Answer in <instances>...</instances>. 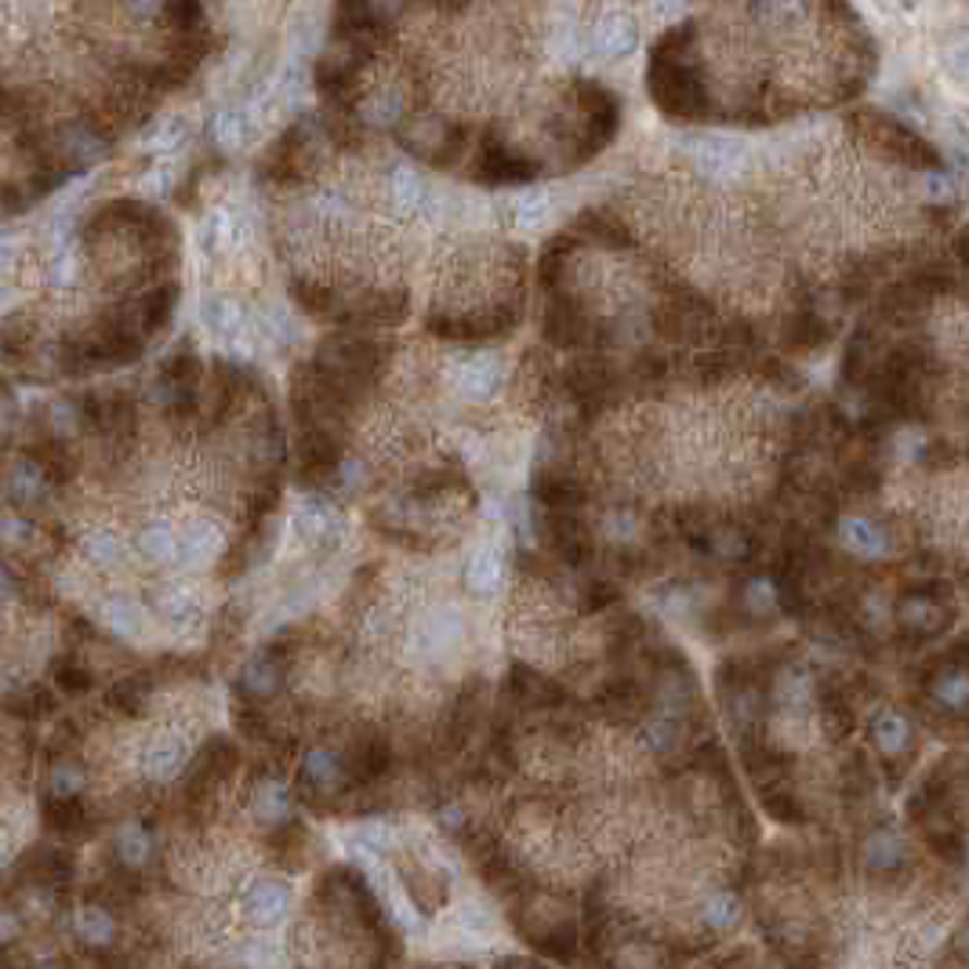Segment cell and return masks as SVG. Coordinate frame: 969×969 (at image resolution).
Wrapping results in <instances>:
<instances>
[{"mask_svg": "<svg viewBox=\"0 0 969 969\" xmlns=\"http://www.w3.org/2000/svg\"><path fill=\"white\" fill-rule=\"evenodd\" d=\"M694 23H683L668 34L657 37L651 51V66H646V88L657 110L668 113L672 121H701L712 113L708 88L701 80V66L694 59Z\"/></svg>", "mask_w": 969, "mask_h": 969, "instance_id": "obj_1", "label": "cell"}, {"mask_svg": "<svg viewBox=\"0 0 969 969\" xmlns=\"http://www.w3.org/2000/svg\"><path fill=\"white\" fill-rule=\"evenodd\" d=\"M850 131H854L871 153H879L882 160H890V164H897V167H911V172H936V167H941V153H936L922 135H915L908 124H901L897 116H890V113L860 110L850 116Z\"/></svg>", "mask_w": 969, "mask_h": 969, "instance_id": "obj_2", "label": "cell"}, {"mask_svg": "<svg viewBox=\"0 0 969 969\" xmlns=\"http://www.w3.org/2000/svg\"><path fill=\"white\" fill-rule=\"evenodd\" d=\"M240 766V748L232 744L226 733H215L207 738L204 748L197 752V759H189L186 766V803L197 806L200 798H207L218 784H226Z\"/></svg>", "mask_w": 969, "mask_h": 969, "instance_id": "obj_3", "label": "cell"}, {"mask_svg": "<svg viewBox=\"0 0 969 969\" xmlns=\"http://www.w3.org/2000/svg\"><path fill=\"white\" fill-rule=\"evenodd\" d=\"M294 792L302 803H327V798H338L349 792V773L342 755H335L331 748H313L298 766L294 777Z\"/></svg>", "mask_w": 969, "mask_h": 969, "instance_id": "obj_4", "label": "cell"}, {"mask_svg": "<svg viewBox=\"0 0 969 969\" xmlns=\"http://www.w3.org/2000/svg\"><path fill=\"white\" fill-rule=\"evenodd\" d=\"M284 654L273 651V646H265V651H259L251 657L248 665L240 668V676L232 679V694H237L240 705H269V701L284 690Z\"/></svg>", "mask_w": 969, "mask_h": 969, "instance_id": "obj_5", "label": "cell"}, {"mask_svg": "<svg viewBox=\"0 0 969 969\" xmlns=\"http://www.w3.org/2000/svg\"><path fill=\"white\" fill-rule=\"evenodd\" d=\"M345 763V773H349V788H364L370 781H378L381 773L389 770L392 763V748H389V738L378 730H367L364 738H353V744L345 748L342 755Z\"/></svg>", "mask_w": 969, "mask_h": 969, "instance_id": "obj_6", "label": "cell"}, {"mask_svg": "<svg viewBox=\"0 0 969 969\" xmlns=\"http://www.w3.org/2000/svg\"><path fill=\"white\" fill-rule=\"evenodd\" d=\"M243 919L262 926V930H273L287 919L291 911V886L284 879H259L254 886L243 893Z\"/></svg>", "mask_w": 969, "mask_h": 969, "instance_id": "obj_7", "label": "cell"}, {"mask_svg": "<svg viewBox=\"0 0 969 969\" xmlns=\"http://www.w3.org/2000/svg\"><path fill=\"white\" fill-rule=\"evenodd\" d=\"M476 175L483 178V183H505V186L508 183H530V178L538 175V160L524 156L513 146L487 142L483 149H479Z\"/></svg>", "mask_w": 969, "mask_h": 969, "instance_id": "obj_8", "label": "cell"}, {"mask_svg": "<svg viewBox=\"0 0 969 969\" xmlns=\"http://www.w3.org/2000/svg\"><path fill=\"white\" fill-rule=\"evenodd\" d=\"M40 814H45V825L51 832H59L62 839H84L91 832V817L80 795H45Z\"/></svg>", "mask_w": 969, "mask_h": 969, "instance_id": "obj_9", "label": "cell"}, {"mask_svg": "<svg viewBox=\"0 0 969 969\" xmlns=\"http://www.w3.org/2000/svg\"><path fill=\"white\" fill-rule=\"evenodd\" d=\"M294 530H298V538H302L305 545L331 549L335 541H338V516L324 502H319V498H309V502L298 505Z\"/></svg>", "mask_w": 969, "mask_h": 969, "instance_id": "obj_10", "label": "cell"}, {"mask_svg": "<svg viewBox=\"0 0 969 969\" xmlns=\"http://www.w3.org/2000/svg\"><path fill=\"white\" fill-rule=\"evenodd\" d=\"M189 766V748L183 738L175 733H160V738L149 741V748L142 752V770L156 781H172L175 773H183Z\"/></svg>", "mask_w": 969, "mask_h": 969, "instance_id": "obj_11", "label": "cell"}, {"mask_svg": "<svg viewBox=\"0 0 969 969\" xmlns=\"http://www.w3.org/2000/svg\"><path fill=\"white\" fill-rule=\"evenodd\" d=\"M215 552H218V530L207 519H197V524H189L175 534V559L183 567H200V563L215 559Z\"/></svg>", "mask_w": 969, "mask_h": 969, "instance_id": "obj_12", "label": "cell"}, {"mask_svg": "<svg viewBox=\"0 0 969 969\" xmlns=\"http://www.w3.org/2000/svg\"><path fill=\"white\" fill-rule=\"evenodd\" d=\"M828 335H832V327H828V319L817 313L814 305H803L798 313L788 319L784 327V345L792 349H817L828 342Z\"/></svg>", "mask_w": 969, "mask_h": 969, "instance_id": "obj_13", "label": "cell"}, {"mask_svg": "<svg viewBox=\"0 0 969 969\" xmlns=\"http://www.w3.org/2000/svg\"><path fill=\"white\" fill-rule=\"evenodd\" d=\"M457 639H462V621H457V614L454 611H436L429 621L421 625L418 643H421L425 654H446Z\"/></svg>", "mask_w": 969, "mask_h": 969, "instance_id": "obj_14", "label": "cell"}, {"mask_svg": "<svg viewBox=\"0 0 969 969\" xmlns=\"http://www.w3.org/2000/svg\"><path fill=\"white\" fill-rule=\"evenodd\" d=\"M149 690H153V679H149V676L116 679V687L105 694V705H110L113 712H121V716H142V708L149 701Z\"/></svg>", "mask_w": 969, "mask_h": 969, "instance_id": "obj_15", "label": "cell"}, {"mask_svg": "<svg viewBox=\"0 0 969 969\" xmlns=\"http://www.w3.org/2000/svg\"><path fill=\"white\" fill-rule=\"evenodd\" d=\"M113 850H116V865L135 871L146 865L149 854H153V839H149L146 825H124L113 839Z\"/></svg>", "mask_w": 969, "mask_h": 969, "instance_id": "obj_16", "label": "cell"}, {"mask_svg": "<svg viewBox=\"0 0 969 969\" xmlns=\"http://www.w3.org/2000/svg\"><path fill=\"white\" fill-rule=\"evenodd\" d=\"M153 611L164 617L167 625L172 628H189L200 617V606H197V600H189L186 592H178V589H164V592H156L153 595Z\"/></svg>", "mask_w": 969, "mask_h": 969, "instance_id": "obj_17", "label": "cell"}, {"mask_svg": "<svg viewBox=\"0 0 969 969\" xmlns=\"http://www.w3.org/2000/svg\"><path fill=\"white\" fill-rule=\"evenodd\" d=\"M4 712L8 716H18V719H45L55 712V697L48 694L45 687H23L18 694L4 697Z\"/></svg>", "mask_w": 969, "mask_h": 969, "instance_id": "obj_18", "label": "cell"}, {"mask_svg": "<svg viewBox=\"0 0 969 969\" xmlns=\"http://www.w3.org/2000/svg\"><path fill=\"white\" fill-rule=\"evenodd\" d=\"M498 378H502V370H498V364L491 356H479L473 360L465 370H462V392L468 400H483L491 397V392L498 389Z\"/></svg>", "mask_w": 969, "mask_h": 969, "instance_id": "obj_19", "label": "cell"}, {"mask_svg": "<svg viewBox=\"0 0 969 969\" xmlns=\"http://www.w3.org/2000/svg\"><path fill=\"white\" fill-rule=\"evenodd\" d=\"M595 48L603 51V55H628V51L635 48V26L628 23V18H606V23L595 29Z\"/></svg>", "mask_w": 969, "mask_h": 969, "instance_id": "obj_20", "label": "cell"}, {"mask_svg": "<svg viewBox=\"0 0 969 969\" xmlns=\"http://www.w3.org/2000/svg\"><path fill=\"white\" fill-rule=\"evenodd\" d=\"M843 538H846V545L854 549V552H860V556H882V552H886V534H882V530L871 524V519H846L843 524Z\"/></svg>", "mask_w": 969, "mask_h": 969, "instance_id": "obj_21", "label": "cell"}, {"mask_svg": "<svg viewBox=\"0 0 969 969\" xmlns=\"http://www.w3.org/2000/svg\"><path fill=\"white\" fill-rule=\"evenodd\" d=\"M871 738H876L882 752H901L911 738L908 719L897 716V712H879L876 722H871Z\"/></svg>", "mask_w": 969, "mask_h": 969, "instance_id": "obj_22", "label": "cell"}, {"mask_svg": "<svg viewBox=\"0 0 969 969\" xmlns=\"http://www.w3.org/2000/svg\"><path fill=\"white\" fill-rule=\"evenodd\" d=\"M77 930H80V936L88 944L102 947V944H110L113 936H116V922H113L110 911L99 908V904H88V908L77 915Z\"/></svg>", "mask_w": 969, "mask_h": 969, "instance_id": "obj_23", "label": "cell"}, {"mask_svg": "<svg viewBox=\"0 0 969 969\" xmlns=\"http://www.w3.org/2000/svg\"><path fill=\"white\" fill-rule=\"evenodd\" d=\"M55 687L62 690V694L77 697V694H88V690L95 687V676H91V668L80 662V657H62V662H55Z\"/></svg>", "mask_w": 969, "mask_h": 969, "instance_id": "obj_24", "label": "cell"}, {"mask_svg": "<svg viewBox=\"0 0 969 969\" xmlns=\"http://www.w3.org/2000/svg\"><path fill=\"white\" fill-rule=\"evenodd\" d=\"M498 578H502V563H498V552L494 549L476 552L473 563H468V589H473L476 595H487V592H494Z\"/></svg>", "mask_w": 969, "mask_h": 969, "instance_id": "obj_25", "label": "cell"}, {"mask_svg": "<svg viewBox=\"0 0 969 969\" xmlns=\"http://www.w3.org/2000/svg\"><path fill=\"white\" fill-rule=\"evenodd\" d=\"M138 549H142L146 559H167L175 556V530L167 524H149L142 534H138Z\"/></svg>", "mask_w": 969, "mask_h": 969, "instance_id": "obj_26", "label": "cell"}, {"mask_svg": "<svg viewBox=\"0 0 969 969\" xmlns=\"http://www.w3.org/2000/svg\"><path fill=\"white\" fill-rule=\"evenodd\" d=\"M933 697L941 701L944 708H966L969 705V676L966 672H944L933 683Z\"/></svg>", "mask_w": 969, "mask_h": 969, "instance_id": "obj_27", "label": "cell"}, {"mask_svg": "<svg viewBox=\"0 0 969 969\" xmlns=\"http://www.w3.org/2000/svg\"><path fill=\"white\" fill-rule=\"evenodd\" d=\"M287 806H291V798H287L284 788H276V784H265L259 798H254V814H259V821H284Z\"/></svg>", "mask_w": 969, "mask_h": 969, "instance_id": "obj_28", "label": "cell"}, {"mask_svg": "<svg viewBox=\"0 0 969 969\" xmlns=\"http://www.w3.org/2000/svg\"><path fill=\"white\" fill-rule=\"evenodd\" d=\"M904 617H908V625L922 628V632H933L941 621V606H936L933 600H926V595H915V600L904 603Z\"/></svg>", "mask_w": 969, "mask_h": 969, "instance_id": "obj_29", "label": "cell"}, {"mask_svg": "<svg viewBox=\"0 0 969 969\" xmlns=\"http://www.w3.org/2000/svg\"><path fill=\"white\" fill-rule=\"evenodd\" d=\"M84 556L91 563H99V567H110V563L121 559V541L113 534H105V530H99V534H91L84 541Z\"/></svg>", "mask_w": 969, "mask_h": 969, "instance_id": "obj_30", "label": "cell"}, {"mask_svg": "<svg viewBox=\"0 0 969 969\" xmlns=\"http://www.w3.org/2000/svg\"><path fill=\"white\" fill-rule=\"evenodd\" d=\"M105 617H110V625L124 635H135L138 628H142V614H138V606L127 600H116L105 606Z\"/></svg>", "mask_w": 969, "mask_h": 969, "instance_id": "obj_31", "label": "cell"}, {"mask_svg": "<svg viewBox=\"0 0 969 969\" xmlns=\"http://www.w3.org/2000/svg\"><path fill=\"white\" fill-rule=\"evenodd\" d=\"M421 197H425V186L418 175H411V172L392 175V200H397L400 207H414Z\"/></svg>", "mask_w": 969, "mask_h": 969, "instance_id": "obj_32", "label": "cell"}, {"mask_svg": "<svg viewBox=\"0 0 969 969\" xmlns=\"http://www.w3.org/2000/svg\"><path fill=\"white\" fill-rule=\"evenodd\" d=\"M84 788V773L77 770V763H55L51 770V795H80Z\"/></svg>", "mask_w": 969, "mask_h": 969, "instance_id": "obj_33", "label": "cell"}, {"mask_svg": "<svg viewBox=\"0 0 969 969\" xmlns=\"http://www.w3.org/2000/svg\"><path fill=\"white\" fill-rule=\"evenodd\" d=\"M705 919H708V926H716V930H727V926L738 922V901H733L730 893H719V897H712L705 904Z\"/></svg>", "mask_w": 969, "mask_h": 969, "instance_id": "obj_34", "label": "cell"}, {"mask_svg": "<svg viewBox=\"0 0 969 969\" xmlns=\"http://www.w3.org/2000/svg\"><path fill=\"white\" fill-rule=\"evenodd\" d=\"M248 121H243L240 113H229V116H222V124H218V135H222V142H232V146H240L243 138H248Z\"/></svg>", "mask_w": 969, "mask_h": 969, "instance_id": "obj_35", "label": "cell"}, {"mask_svg": "<svg viewBox=\"0 0 969 969\" xmlns=\"http://www.w3.org/2000/svg\"><path fill=\"white\" fill-rule=\"evenodd\" d=\"M952 251H955V259L962 262V265H969V229H962L955 237V243H952Z\"/></svg>", "mask_w": 969, "mask_h": 969, "instance_id": "obj_36", "label": "cell"}, {"mask_svg": "<svg viewBox=\"0 0 969 969\" xmlns=\"http://www.w3.org/2000/svg\"><path fill=\"white\" fill-rule=\"evenodd\" d=\"M962 947H966V952H969V926H966V930H962Z\"/></svg>", "mask_w": 969, "mask_h": 969, "instance_id": "obj_37", "label": "cell"}, {"mask_svg": "<svg viewBox=\"0 0 969 969\" xmlns=\"http://www.w3.org/2000/svg\"><path fill=\"white\" fill-rule=\"evenodd\" d=\"M0 589H4V570H0Z\"/></svg>", "mask_w": 969, "mask_h": 969, "instance_id": "obj_38", "label": "cell"}]
</instances>
